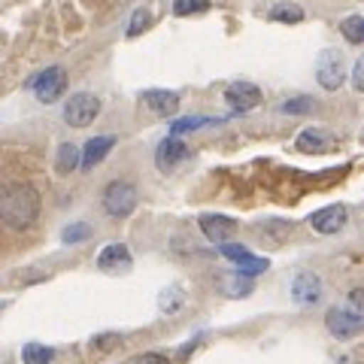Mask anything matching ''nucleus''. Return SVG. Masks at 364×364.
I'll return each mask as SVG.
<instances>
[{"label": "nucleus", "instance_id": "1", "mask_svg": "<svg viewBox=\"0 0 364 364\" xmlns=\"http://www.w3.org/2000/svg\"><path fill=\"white\" fill-rule=\"evenodd\" d=\"M40 215V195L33 191L28 182H9L0 188V222L25 231L37 222Z\"/></svg>", "mask_w": 364, "mask_h": 364}, {"label": "nucleus", "instance_id": "2", "mask_svg": "<svg viewBox=\"0 0 364 364\" xmlns=\"http://www.w3.org/2000/svg\"><path fill=\"white\" fill-rule=\"evenodd\" d=\"M316 79H318V85H322L325 91H337L340 85H343V79H346L343 52L325 49L322 55H318V61H316Z\"/></svg>", "mask_w": 364, "mask_h": 364}, {"label": "nucleus", "instance_id": "3", "mask_svg": "<svg viewBox=\"0 0 364 364\" xmlns=\"http://www.w3.org/2000/svg\"><path fill=\"white\" fill-rule=\"evenodd\" d=\"M134 207H136V188L131 186V182L116 179V182H109V186L104 188V210L109 215L122 219V215H131Z\"/></svg>", "mask_w": 364, "mask_h": 364}, {"label": "nucleus", "instance_id": "4", "mask_svg": "<svg viewBox=\"0 0 364 364\" xmlns=\"http://www.w3.org/2000/svg\"><path fill=\"white\" fill-rule=\"evenodd\" d=\"M97 112H100V100L95 95H88V91H79V95H73L64 104V122L70 128H85V124L97 119Z\"/></svg>", "mask_w": 364, "mask_h": 364}, {"label": "nucleus", "instance_id": "5", "mask_svg": "<svg viewBox=\"0 0 364 364\" xmlns=\"http://www.w3.org/2000/svg\"><path fill=\"white\" fill-rule=\"evenodd\" d=\"M364 325V316L361 313H352L349 306H331L325 313V328L328 334L337 337V340H352Z\"/></svg>", "mask_w": 364, "mask_h": 364}, {"label": "nucleus", "instance_id": "6", "mask_svg": "<svg viewBox=\"0 0 364 364\" xmlns=\"http://www.w3.org/2000/svg\"><path fill=\"white\" fill-rule=\"evenodd\" d=\"M28 88L40 97V104H52V100H58V97L64 95V88H67V73H64V67H49V70H43L40 76L31 79Z\"/></svg>", "mask_w": 364, "mask_h": 364}, {"label": "nucleus", "instance_id": "7", "mask_svg": "<svg viewBox=\"0 0 364 364\" xmlns=\"http://www.w3.org/2000/svg\"><path fill=\"white\" fill-rule=\"evenodd\" d=\"M225 100L231 104V109L237 112H249L261 104V88L252 82H231L225 88Z\"/></svg>", "mask_w": 364, "mask_h": 364}, {"label": "nucleus", "instance_id": "8", "mask_svg": "<svg viewBox=\"0 0 364 364\" xmlns=\"http://www.w3.org/2000/svg\"><path fill=\"white\" fill-rule=\"evenodd\" d=\"M198 225H200L203 237H207V240H213V243H219V246L231 240L234 231H237V222H234V219H228V215H215V213L200 215Z\"/></svg>", "mask_w": 364, "mask_h": 364}, {"label": "nucleus", "instance_id": "9", "mask_svg": "<svg viewBox=\"0 0 364 364\" xmlns=\"http://www.w3.org/2000/svg\"><path fill=\"white\" fill-rule=\"evenodd\" d=\"M346 219H349V213L343 203H331V207H325V210H316L310 215V225L318 234H337L340 228L346 225Z\"/></svg>", "mask_w": 364, "mask_h": 364}, {"label": "nucleus", "instance_id": "10", "mask_svg": "<svg viewBox=\"0 0 364 364\" xmlns=\"http://www.w3.org/2000/svg\"><path fill=\"white\" fill-rule=\"evenodd\" d=\"M131 264H134V258L124 243H109L104 252L97 255V267L107 273H124V270H131Z\"/></svg>", "mask_w": 364, "mask_h": 364}, {"label": "nucleus", "instance_id": "11", "mask_svg": "<svg viewBox=\"0 0 364 364\" xmlns=\"http://www.w3.org/2000/svg\"><path fill=\"white\" fill-rule=\"evenodd\" d=\"M291 298L298 304H316L322 298V279L310 270H301L298 277L291 279Z\"/></svg>", "mask_w": 364, "mask_h": 364}, {"label": "nucleus", "instance_id": "12", "mask_svg": "<svg viewBox=\"0 0 364 364\" xmlns=\"http://www.w3.org/2000/svg\"><path fill=\"white\" fill-rule=\"evenodd\" d=\"M294 146H298V152H306V155L331 152V149H334V136L328 134V131H322V128H306V131L298 134Z\"/></svg>", "mask_w": 364, "mask_h": 364}, {"label": "nucleus", "instance_id": "13", "mask_svg": "<svg viewBox=\"0 0 364 364\" xmlns=\"http://www.w3.org/2000/svg\"><path fill=\"white\" fill-rule=\"evenodd\" d=\"M186 155H188L186 143L176 140V136H167V140H161L158 143V149H155V164H158V170L170 173V170H173Z\"/></svg>", "mask_w": 364, "mask_h": 364}, {"label": "nucleus", "instance_id": "14", "mask_svg": "<svg viewBox=\"0 0 364 364\" xmlns=\"http://www.w3.org/2000/svg\"><path fill=\"white\" fill-rule=\"evenodd\" d=\"M116 146V136H95V140H88L85 143V149L79 152V164H82V170H91V167H97L104 158L109 155V149Z\"/></svg>", "mask_w": 364, "mask_h": 364}, {"label": "nucleus", "instance_id": "15", "mask_svg": "<svg viewBox=\"0 0 364 364\" xmlns=\"http://www.w3.org/2000/svg\"><path fill=\"white\" fill-rule=\"evenodd\" d=\"M146 107H149L152 112H158V116H176L179 109V95L176 91H161V88H149L143 95Z\"/></svg>", "mask_w": 364, "mask_h": 364}, {"label": "nucleus", "instance_id": "16", "mask_svg": "<svg viewBox=\"0 0 364 364\" xmlns=\"http://www.w3.org/2000/svg\"><path fill=\"white\" fill-rule=\"evenodd\" d=\"M55 164H58V173H73L79 167V146L73 143H61L58 146V158H55Z\"/></svg>", "mask_w": 364, "mask_h": 364}, {"label": "nucleus", "instance_id": "17", "mask_svg": "<svg viewBox=\"0 0 364 364\" xmlns=\"http://www.w3.org/2000/svg\"><path fill=\"white\" fill-rule=\"evenodd\" d=\"M55 358V352L49 346H43V343H25L21 346V361L25 364H52Z\"/></svg>", "mask_w": 364, "mask_h": 364}, {"label": "nucleus", "instance_id": "18", "mask_svg": "<svg viewBox=\"0 0 364 364\" xmlns=\"http://www.w3.org/2000/svg\"><path fill=\"white\" fill-rule=\"evenodd\" d=\"M270 18L273 21H286V25H298V21H304V9L294 6V4H277L270 9Z\"/></svg>", "mask_w": 364, "mask_h": 364}, {"label": "nucleus", "instance_id": "19", "mask_svg": "<svg viewBox=\"0 0 364 364\" xmlns=\"http://www.w3.org/2000/svg\"><path fill=\"white\" fill-rule=\"evenodd\" d=\"M340 33L352 43V46H358L361 40H364V18L361 16H349V18H343L340 21Z\"/></svg>", "mask_w": 364, "mask_h": 364}, {"label": "nucleus", "instance_id": "20", "mask_svg": "<svg viewBox=\"0 0 364 364\" xmlns=\"http://www.w3.org/2000/svg\"><path fill=\"white\" fill-rule=\"evenodd\" d=\"M222 291L228 294V298H246V294L252 291V282H249L246 277H240V273H237V277H228V279H225Z\"/></svg>", "mask_w": 364, "mask_h": 364}, {"label": "nucleus", "instance_id": "21", "mask_svg": "<svg viewBox=\"0 0 364 364\" xmlns=\"http://www.w3.org/2000/svg\"><path fill=\"white\" fill-rule=\"evenodd\" d=\"M267 264H270V261L267 258H255L252 252H249L243 261H237V267H240V270H237V273H240V277H258V273H264L267 270Z\"/></svg>", "mask_w": 364, "mask_h": 364}, {"label": "nucleus", "instance_id": "22", "mask_svg": "<svg viewBox=\"0 0 364 364\" xmlns=\"http://www.w3.org/2000/svg\"><path fill=\"white\" fill-rule=\"evenodd\" d=\"M88 237H91V225H85V222L67 225L64 231H61V240L64 243H82V240H88Z\"/></svg>", "mask_w": 364, "mask_h": 364}, {"label": "nucleus", "instance_id": "23", "mask_svg": "<svg viewBox=\"0 0 364 364\" xmlns=\"http://www.w3.org/2000/svg\"><path fill=\"white\" fill-rule=\"evenodd\" d=\"M203 124H213V119H203V116L176 119L173 124H170V136H176V134H186V131H195V128H203Z\"/></svg>", "mask_w": 364, "mask_h": 364}, {"label": "nucleus", "instance_id": "24", "mask_svg": "<svg viewBox=\"0 0 364 364\" xmlns=\"http://www.w3.org/2000/svg\"><path fill=\"white\" fill-rule=\"evenodd\" d=\"M210 0H173V13L176 16H195V13H207Z\"/></svg>", "mask_w": 364, "mask_h": 364}, {"label": "nucleus", "instance_id": "25", "mask_svg": "<svg viewBox=\"0 0 364 364\" xmlns=\"http://www.w3.org/2000/svg\"><path fill=\"white\" fill-rule=\"evenodd\" d=\"M149 21H152V16H149V9H136V13L131 16V25H128V37H140V33L149 28Z\"/></svg>", "mask_w": 364, "mask_h": 364}, {"label": "nucleus", "instance_id": "26", "mask_svg": "<svg viewBox=\"0 0 364 364\" xmlns=\"http://www.w3.org/2000/svg\"><path fill=\"white\" fill-rule=\"evenodd\" d=\"M219 252H222L225 258H231V261H243V258L249 255V249L240 246V243H222V246H219Z\"/></svg>", "mask_w": 364, "mask_h": 364}, {"label": "nucleus", "instance_id": "27", "mask_svg": "<svg viewBox=\"0 0 364 364\" xmlns=\"http://www.w3.org/2000/svg\"><path fill=\"white\" fill-rule=\"evenodd\" d=\"M310 109H313L310 97H294L289 104H282V112H310Z\"/></svg>", "mask_w": 364, "mask_h": 364}, {"label": "nucleus", "instance_id": "28", "mask_svg": "<svg viewBox=\"0 0 364 364\" xmlns=\"http://www.w3.org/2000/svg\"><path fill=\"white\" fill-rule=\"evenodd\" d=\"M346 306H349L352 313H361V316H364V291H361V289L349 291V304H346Z\"/></svg>", "mask_w": 364, "mask_h": 364}, {"label": "nucleus", "instance_id": "29", "mask_svg": "<svg viewBox=\"0 0 364 364\" xmlns=\"http://www.w3.org/2000/svg\"><path fill=\"white\" fill-rule=\"evenodd\" d=\"M128 364H170L164 355H158V352H146V355H136L134 361H128Z\"/></svg>", "mask_w": 364, "mask_h": 364}, {"label": "nucleus", "instance_id": "30", "mask_svg": "<svg viewBox=\"0 0 364 364\" xmlns=\"http://www.w3.org/2000/svg\"><path fill=\"white\" fill-rule=\"evenodd\" d=\"M361 73H364V64H361V61H355V70H352V82H355V88H361V85H364Z\"/></svg>", "mask_w": 364, "mask_h": 364}, {"label": "nucleus", "instance_id": "31", "mask_svg": "<svg viewBox=\"0 0 364 364\" xmlns=\"http://www.w3.org/2000/svg\"><path fill=\"white\" fill-rule=\"evenodd\" d=\"M340 364H358V361H355V358H349V355H346V358H343V361H340Z\"/></svg>", "mask_w": 364, "mask_h": 364}]
</instances>
